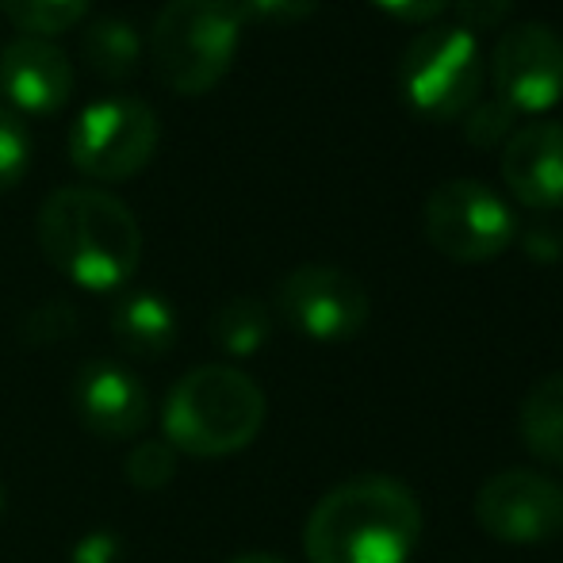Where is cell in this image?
<instances>
[{
    "label": "cell",
    "mask_w": 563,
    "mask_h": 563,
    "mask_svg": "<svg viewBox=\"0 0 563 563\" xmlns=\"http://www.w3.org/2000/svg\"><path fill=\"white\" fill-rule=\"evenodd\" d=\"M268 399L234 364H200L173 384L162 410V433L177 452L223 460L250 449L265 430Z\"/></svg>",
    "instance_id": "obj_3"
},
{
    "label": "cell",
    "mask_w": 563,
    "mask_h": 563,
    "mask_svg": "<svg viewBox=\"0 0 563 563\" xmlns=\"http://www.w3.org/2000/svg\"><path fill=\"white\" fill-rule=\"evenodd\" d=\"M0 97L20 119L58 115L74 97V62L51 38H12L0 51Z\"/></svg>",
    "instance_id": "obj_12"
},
{
    "label": "cell",
    "mask_w": 563,
    "mask_h": 563,
    "mask_svg": "<svg viewBox=\"0 0 563 563\" xmlns=\"http://www.w3.org/2000/svg\"><path fill=\"white\" fill-rule=\"evenodd\" d=\"M372 4L402 23H433L449 8V0H372Z\"/></svg>",
    "instance_id": "obj_26"
},
{
    "label": "cell",
    "mask_w": 563,
    "mask_h": 563,
    "mask_svg": "<svg viewBox=\"0 0 563 563\" xmlns=\"http://www.w3.org/2000/svg\"><path fill=\"white\" fill-rule=\"evenodd\" d=\"M510 12L514 0H456V23L464 31H472L475 38L487 35V31H498Z\"/></svg>",
    "instance_id": "obj_24"
},
{
    "label": "cell",
    "mask_w": 563,
    "mask_h": 563,
    "mask_svg": "<svg viewBox=\"0 0 563 563\" xmlns=\"http://www.w3.org/2000/svg\"><path fill=\"white\" fill-rule=\"evenodd\" d=\"M422 541V503L395 475H353L314 503L303 529L311 563H407Z\"/></svg>",
    "instance_id": "obj_1"
},
{
    "label": "cell",
    "mask_w": 563,
    "mask_h": 563,
    "mask_svg": "<svg viewBox=\"0 0 563 563\" xmlns=\"http://www.w3.org/2000/svg\"><path fill=\"white\" fill-rule=\"evenodd\" d=\"M43 257L85 291H119L142 261V227L119 196L100 188H54L35 219Z\"/></svg>",
    "instance_id": "obj_2"
},
{
    "label": "cell",
    "mask_w": 563,
    "mask_h": 563,
    "mask_svg": "<svg viewBox=\"0 0 563 563\" xmlns=\"http://www.w3.org/2000/svg\"><path fill=\"white\" fill-rule=\"evenodd\" d=\"M162 119L142 97H104L69 123V162L97 180H131L150 165Z\"/></svg>",
    "instance_id": "obj_6"
},
{
    "label": "cell",
    "mask_w": 563,
    "mask_h": 563,
    "mask_svg": "<svg viewBox=\"0 0 563 563\" xmlns=\"http://www.w3.org/2000/svg\"><path fill=\"white\" fill-rule=\"evenodd\" d=\"M495 100L514 115H541L563 100V38L544 23H514L490 54Z\"/></svg>",
    "instance_id": "obj_9"
},
{
    "label": "cell",
    "mask_w": 563,
    "mask_h": 563,
    "mask_svg": "<svg viewBox=\"0 0 563 563\" xmlns=\"http://www.w3.org/2000/svg\"><path fill=\"white\" fill-rule=\"evenodd\" d=\"M69 395L85 430L104 441H134L154 422V399L146 384L119 361H85Z\"/></svg>",
    "instance_id": "obj_11"
},
{
    "label": "cell",
    "mask_w": 563,
    "mask_h": 563,
    "mask_svg": "<svg viewBox=\"0 0 563 563\" xmlns=\"http://www.w3.org/2000/svg\"><path fill=\"white\" fill-rule=\"evenodd\" d=\"M245 20L273 23V27H291V23H303L307 15H314L319 0H238Z\"/></svg>",
    "instance_id": "obj_23"
},
{
    "label": "cell",
    "mask_w": 563,
    "mask_h": 563,
    "mask_svg": "<svg viewBox=\"0 0 563 563\" xmlns=\"http://www.w3.org/2000/svg\"><path fill=\"white\" fill-rule=\"evenodd\" d=\"M422 227L430 245L456 265L495 261L518 238V219L495 188L479 180H445L426 200Z\"/></svg>",
    "instance_id": "obj_7"
},
{
    "label": "cell",
    "mask_w": 563,
    "mask_h": 563,
    "mask_svg": "<svg viewBox=\"0 0 563 563\" xmlns=\"http://www.w3.org/2000/svg\"><path fill=\"white\" fill-rule=\"evenodd\" d=\"M227 563H284V560L273 556V552H238V556H230Z\"/></svg>",
    "instance_id": "obj_28"
},
{
    "label": "cell",
    "mask_w": 563,
    "mask_h": 563,
    "mask_svg": "<svg viewBox=\"0 0 563 563\" xmlns=\"http://www.w3.org/2000/svg\"><path fill=\"white\" fill-rule=\"evenodd\" d=\"M85 62L108 81H126L142 62V38L123 15H97L81 35Z\"/></svg>",
    "instance_id": "obj_17"
},
{
    "label": "cell",
    "mask_w": 563,
    "mask_h": 563,
    "mask_svg": "<svg viewBox=\"0 0 563 563\" xmlns=\"http://www.w3.org/2000/svg\"><path fill=\"white\" fill-rule=\"evenodd\" d=\"M4 510H8V487H4V479H0V518H4Z\"/></svg>",
    "instance_id": "obj_29"
},
{
    "label": "cell",
    "mask_w": 563,
    "mask_h": 563,
    "mask_svg": "<svg viewBox=\"0 0 563 563\" xmlns=\"http://www.w3.org/2000/svg\"><path fill=\"white\" fill-rule=\"evenodd\" d=\"M177 467H180V452L165 438L134 441L123 460L126 483H131L134 490H142V495H154V490L169 487V483L177 479Z\"/></svg>",
    "instance_id": "obj_19"
},
{
    "label": "cell",
    "mask_w": 563,
    "mask_h": 563,
    "mask_svg": "<svg viewBox=\"0 0 563 563\" xmlns=\"http://www.w3.org/2000/svg\"><path fill=\"white\" fill-rule=\"evenodd\" d=\"M276 311L296 334L338 345L368 322V291L334 265H299L276 288Z\"/></svg>",
    "instance_id": "obj_8"
},
{
    "label": "cell",
    "mask_w": 563,
    "mask_h": 563,
    "mask_svg": "<svg viewBox=\"0 0 563 563\" xmlns=\"http://www.w3.org/2000/svg\"><path fill=\"white\" fill-rule=\"evenodd\" d=\"M518 430L537 460L563 467V372H552L529 387L518 410Z\"/></svg>",
    "instance_id": "obj_15"
},
{
    "label": "cell",
    "mask_w": 563,
    "mask_h": 563,
    "mask_svg": "<svg viewBox=\"0 0 563 563\" xmlns=\"http://www.w3.org/2000/svg\"><path fill=\"white\" fill-rule=\"evenodd\" d=\"M526 253L533 261H560L563 257V230L560 227H533L526 234Z\"/></svg>",
    "instance_id": "obj_27"
},
{
    "label": "cell",
    "mask_w": 563,
    "mask_h": 563,
    "mask_svg": "<svg viewBox=\"0 0 563 563\" xmlns=\"http://www.w3.org/2000/svg\"><path fill=\"white\" fill-rule=\"evenodd\" d=\"M483 74V51L472 31L460 23H430L402 54L399 89L422 119L449 123L479 104Z\"/></svg>",
    "instance_id": "obj_5"
},
{
    "label": "cell",
    "mask_w": 563,
    "mask_h": 563,
    "mask_svg": "<svg viewBox=\"0 0 563 563\" xmlns=\"http://www.w3.org/2000/svg\"><path fill=\"white\" fill-rule=\"evenodd\" d=\"M475 521L503 544L552 541L563 533V487L529 467H506L479 487Z\"/></svg>",
    "instance_id": "obj_10"
},
{
    "label": "cell",
    "mask_w": 563,
    "mask_h": 563,
    "mask_svg": "<svg viewBox=\"0 0 563 563\" xmlns=\"http://www.w3.org/2000/svg\"><path fill=\"white\" fill-rule=\"evenodd\" d=\"M112 338L126 356L157 361L180 338L177 307L162 291H126L112 311Z\"/></svg>",
    "instance_id": "obj_14"
},
{
    "label": "cell",
    "mask_w": 563,
    "mask_h": 563,
    "mask_svg": "<svg viewBox=\"0 0 563 563\" xmlns=\"http://www.w3.org/2000/svg\"><path fill=\"white\" fill-rule=\"evenodd\" d=\"M464 134H467V142L479 150L503 146V142L514 134V112L506 104H498V100L472 104L464 112Z\"/></svg>",
    "instance_id": "obj_22"
},
{
    "label": "cell",
    "mask_w": 563,
    "mask_h": 563,
    "mask_svg": "<svg viewBox=\"0 0 563 563\" xmlns=\"http://www.w3.org/2000/svg\"><path fill=\"white\" fill-rule=\"evenodd\" d=\"M123 537L112 529H89L69 552V563H123Z\"/></svg>",
    "instance_id": "obj_25"
},
{
    "label": "cell",
    "mask_w": 563,
    "mask_h": 563,
    "mask_svg": "<svg viewBox=\"0 0 563 563\" xmlns=\"http://www.w3.org/2000/svg\"><path fill=\"white\" fill-rule=\"evenodd\" d=\"M31 162H35V146H31L27 123L0 104V192H12L27 177Z\"/></svg>",
    "instance_id": "obj_21"
},
{
    "label": "cell",
    "mask_w": 563,
    "mask_h": 563,
    "mask_svg": "<svg viewBox=\"0 0 563 563\" xmlns=\"http://www.w3.org/2000/svg\"><path fill=\"white\" fill-rule=\"evenodd\" d=\"M81 330V314L69 299H46V303L31 307L20 322V338L35 349H46V345H62Z\"/></svg>",
    "instance_id": "obj_20"
},
{
    "label": "cell",
    "mask_w": 563,
    "mask_h": 563,
    "mask_svg": "<svg viewBox=\"0 0 563 563\" xmlns=\"http://www.w3.org/2000/svg\"><path fill=\"white\" fill-rule=\"evenodd\" d=\"M245 15L238 0H165L150 31V58L180 97H203L234 66Z\"/></svg>",
    "instance_id": "obj_4"
},
{
    "label": "cell",
    "mask_w": 563,
    "mask_h": 563,
    "mask_svg": "<svg viewBox=\"0 0 563 563\" xmlns=\"http://www.w3.org/2000/svg\"><path fill=\"white\" fill-rule=\"evenodd\" d=\"M92 0H0V12L31 38L62 35L66 27L85 20Z\"/></svg>",
    "instance_id": "obj_18"
},
{
    "label": "cell",
    "mask_w": 563,
    "mask_h": 563,
    "mask_svg": "<svg viewBox=\"0 0 563 563\" xmlns=\"http://www.w3.org/2000/svg\"><path fill=\"white\" fill-rule=\"evenodd\" d=\"M208 334L219 345V353L245 361V356L261 353L265 341L273 338V311L257 296H234L223 307H216Z\"/></svg>",
    "instance_id": "obj_16"
},
{
    "label": "cell",
    "mask_w": 563,
    "mask_h": 563,
    "mask_svg": "<svg viewBox=\"0 0 563 563\" xmlns=\"http://www.w3.org/2000/svg\"><path fill=\"white\" fill-rule=\"evenodd\" d=\"M503 180L529 211L563 208V123L537 119L503 142Z\"/></svg>",
    "instance_id": "obj_13"
}]
</instances>
